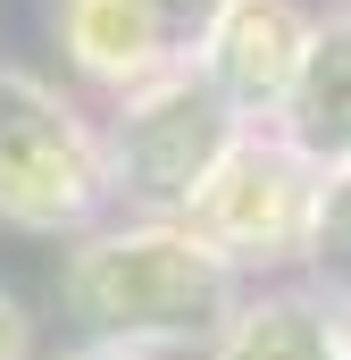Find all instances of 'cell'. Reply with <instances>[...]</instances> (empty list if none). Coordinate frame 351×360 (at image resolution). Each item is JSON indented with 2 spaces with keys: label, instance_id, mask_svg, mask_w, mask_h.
<instances>
[{
  "label": "cell",
  "instance_id": "7a4b0ae2",
  "mask_svg": "<svg viewBox=\"0 0 351 360\" xmlns=\"http://www.w3.org/2000/svg\"><path fill=\"white\" fill-rule=\"evenodd\" d=\"M117 193L109 143L76 117V101L0 68V218L25 235H84Z\"/></svg>",
  "mask_w": 351,
  "mask_h": 360
},
{
  "label": "cell",
  "instance_id": "30bf717a",
  "mask_svg": "<svg viewBox=\"0 0 351 360\" xmlns=\"http://www.w3.org/2000/svg\"><path fill=\"white\" fill-rule=\"evenodd\" d=\"M151 8H159L168 42H209V25H218V8H226V0H151Z\"/></svg>",
  "mask_w": 351,
  "mask_h": 360
},
{
  "label": "cell",
  "instance_id": "5b68a950",
  "mask_svg": "<svg viewBox=\"0 0 351 360\" xmlns=\"http://www.w3.org/2000/svg\"><path fill=\"white\" fill-rule=\"evenodd\" d=\"M310 42H318V25L301 17V0H226L218 25H209V42H201V84L218 92L234 117L284 109Z\"/></svg>",
  "mask_w": 351,
  "mask_h": 360
},
{
  "label": "cell",
  "instance_id": "277c9868",
  "mask_svg": "<svg viewBox=\"0 0 351 360\" xmlns=\"http://www.w3.org/2000/svg\"><path fill=\"white\" fill-rule=\"evenodd\" d=\"M234 134H243V117L201 76H159L117 117V184L143 193L151 210H192V193L234 151Z\"/></svg>",
  "mask_w": 351,
  "mask_h": 360
},
{
  "label": "cell",
  "instance_id": "ba28073f",
  "mask_svg": "<svg viewBox=\"0 0 351 360\" xmlns=\"http://www.w3.org/2000/svg\"><path fill=\"white\" fill-rule=\"evenodd\" d=\"M218 360H351V352H343V327H335L318 302L267 293V302H251V310L226 327V352Z\"/></svg>",
  "mask_w": 351,
  "mask_h": 360
},
{
  "label": "cell",
  "instance_id": "8fae6325",
  "mask_svg": "<svg viewBox=\"0 0 351 360\" xmlns=\"http://www.w3.org/2000/svg\"><path fill=\"white\" fill-rule=\"evenodd\" d=\"M0 360H25V310L0 293Z\"/></svg>",
  "mask_w": 351,
  "mask_h": 360
},
{
  "label": "cell",
  "instance_id": "6da1fadb",
  "mask_svg": "<svg viewBox=\"0 0 351 360\" xmlns=\"http://www.w3.org/2000/svg\"><path fill=\"white\" fill-rule=\"evenodd\" d=\"M234 302V269L184 226V218H143V226H100L67 260V310L92 335H201Z\"/></svg>",
  "mask_w": 351,
  "mask_h": 360
},
{
  "label": "cell",
  "instance_id": "8992f818",
  "mask_svg": "<svg viewBox=\"0 0 351 360\" xmlns=\"http://www.w3.org/2000/svg\"><path fill=\"white\" fill-rule=\"evenodd\" d=\"M59 34H67V59L100 84H117L126 101L151 92L159 76H176V42L151 0H67Z\"/></svg>",
  "mask_w": 351,
  "mask_h": 360
},
{
  "label": "cell",
  "instance_id": "3957f363",
  "mask_svg": "<svg viewBox=\"0 0 351 360\" xmlns=\"http://www.w3.org/2000/svg\"><path fill=\"white\" fill-rule=\"evenodd\" d=\"M310 210H318V168L284 134H234V151L192 193L184 226L234 269V260H284V252H301L310 243Z\"/></svg>",
  "mask_w": 351,
  "mask_h": 360
},
{
  "label": "cell",
  "instance_id": "9c48e42d",
  "mask_svg": "<svg viewBox=\"0 0 351 360\" xmlns=\"http://www.w3.org/2000/svg\"><path fill=\"white\" fill-rule=\"evenodd\" d=\"M301 260L326 276V285L351 293V160L318 176V210H310V243H301Z\"/></svg>",
  "mask_w": 351,
  "mask_h": 360
},
{
  "label": "cell",
  "instance_id": "52a82bcc",
  "mask_svg": "<svg viewBox=\"0 0 351 360\" xmlns=\"http://www.w3.org/2000/svg\"><path fill=\"white\" fill-rule=\"evenodd\" d=\"M284 143H293L318 176L351 160V17L343 25H318L301 76L284 92Z\"/></svg>",
  "mask_w": 351,
  "mask_h": 360
}]
</instances>
